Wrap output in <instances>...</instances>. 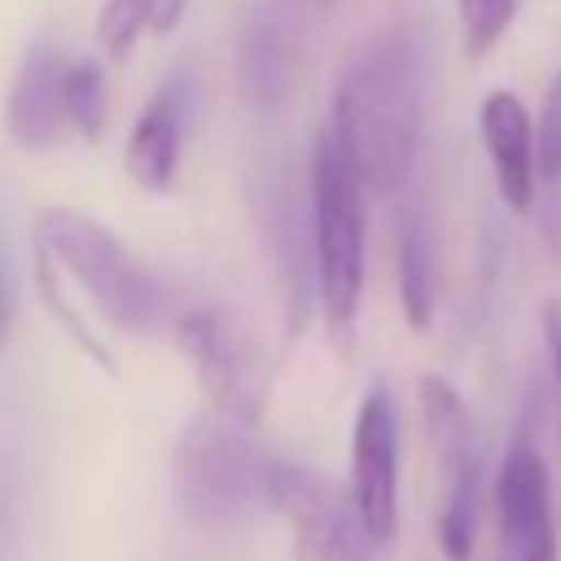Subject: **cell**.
Segmentation results:
<instances>
[{
    "instance_id": "1",
    "label": "cell",
    "mask_w": 561,
    "mask_h": 561,
    "mask_svg": "<svg viewBox=\"0 0 561 561\" xmlns=\"http://www.w3.org/2000/svg\"><path fill=\"white\" fill-rule=\"evenodd\" d=\"M421 39L408 22H390L346 57L329 101V131L368 193H399L421 149Z\"/></svg>"
},
{
    "instance_id": "17",
    "label": "cell",
    "mask_w": 561,
    "mask_h": 561,
    "mask_svg": "<svg viewBox=\"0 0 561 561\" xmlns=\"http://www.w3.org/2000/svg\"><path fill=\"white\" fill-rule=\"evenodd\" d=\"M35 289H39L44 307L57 316V324L70 333V342H75V346H79V351H83L92 364H101L105 373H114V355H110V351L96 342V333H92V329L79 320V311H75V307L61 298V289H57V276H53V254H48L44 245H35Z\"/></svg>"
},
{
    "instance_id": "4",
    "label": "cell",
    "mask_w": 561,
    "mask_h": 561,
    "mask_svg": "<svg viewBox=\"0 0 561 561\" xmlns=\"http://www.w3.org/2000/svg\"><path fill=\"white\" fill-rule=\"evenodd\" d=\"M35 245H44L53 263L92 294V307L114 329L153 333L167 320V294L158 276L145 272L101 219L70 206H53L35 219Z\"/></svg>"
},
{
    "instance_id": "11",
    "label": "cell",
    "mask_w": 561,
    "mask_h": 561,
    "mask_svg": "<svg viewBox=\"0 0 561 561\" xmlns=\"http://www.w3.org/2000/svg\"><path fill=\"white\" fill-rule=\"evenodd\" d=\"M184 114H188V96L180 83L158 88L149 96V105L140 110V118L127 136V149H123V167L136 188L167 193L175 184V167H180V149H184Z\"/></svg>"
},
{
    "instance_id": "23",
    "label": "cell",
    "mask_w": 561,
    "mask_h": 561,
    "mask_svg": "<svg viewBox=\"0 0 561 561\" xmlns=\"http://www.w3.org/2000/svg\"><path fill=\"white\" fill-rule=\"evenodd\" d=\"M9 324H13V294H9V272H4V259H0V355L9 346Z\"/></svg>"
},
{
    "instance_id": "14",
    "label": "cell",
    "mask_w": 561,
    "mask_h": 561,
    "mask_svg": "<svg viewBox=\"0 0 561 561\" xmlns=\"http://www.w3.org/2000/svg\"><path fill=\"white\" fill-rule=\"evenodd\" d=\"M478 500H482V465L478 460L447 473L443 504H438V517H434V535H438V548L447 552V561H469L473 557Z\"/></svg>"
},
{
    "instance_id": "10",
    "label": "cell",
    "mask_w": 561,
    "mask_h": 561,
    "mask_svg": "<svg viewBox=\"0 0 561 561\" xmlns=\"http://www.w3.org/2000/svg\"><path fill=\"white\" fill-rule=\"evenodd\" d=\"M61 70L66 57H57L53 48H31L9 83L4 96V131L13 145L39 153L61 145L75 127L66 114V88H61Z\"/></svg>"
},
{
    "instance_id": "18",
    "label": "cell",
    "mask_w": 561,
    "mask_h": 561,
    "mask_svg": "<svg viewBox=\"0 0 561 561\" xmlns=\"http://www.w3.org/2000/svg\"><path fill=\"white\" fill-rule=\"evenodd\" d=\"M522 0H456V18H460V44L469 57H482L495 48V39L513 26Z\"/></svg>"
},
{
    "instance_id": "20",
    "label": "cell",
    "mask_w": 561,
    "mask_h": 561,
    "mask_svg": "<svg viewBox=\"0 0 561 561\" xmlns=\"http://www.w3.org/2000/svg\"><path fill=\"white\" fill-rule=\"evenodd\" d=\"M535 131H539V180H557L561 175V75L548 88Z\"/></svg>"
},
{
    "instance_id": "22",
    "label": "cell",
    "mask_w": 561,
    "mask_h": 561,
    "mask_svg": "<svg viewBox=\"0 0 561 561\" xmlns=\"http://www.w3.org/2000/svg\"><path fill=\"white\" fill-rule=\"evenodd\" d=\"M184 9H188V0H149V31H158V35L175 31Z\"/></svg>"
},
{
    "instance_id": "15",
    "label": "cell",
    "mask_w": 561,
    "mask_h": 561,
    "mask_svg": "<svg viewBox=\"0 0 561 561\" xmlns=\"http://www.w3.org/2000/svg\"><path fill=\"white\" fill-rule=\"evenodd\" d=\"M289 61H294V53L272 22H254L241 35V83L254 101H272L285 92Z\"/></svg>"
},
{
    "instance_id": "12",
    "label": "cell",
    "mask_w": 561,
    "mask_h": 561,
    "mask_svg": "<svg viewBox=\"0 0 561 561\" xmlns=\"http://www.w3.org/2000/svg\"><path fill=\"white\" fill-rule=\"evenodd\" d=\"M394 272H399V307L412 333H425L434 324L438 307V276H434V232L421 202L403 206L399 232H394Z\"/></svg>"
},
{
    "instance_id": "9",
    "label": "cell",
    "mask_w": 561,
    "mask_h": 561,
    "mask_svg": "<svg viewBox=\"0 0 561 561\" xmlns=\"http://www.w3.org/2000/svg\"><path fill=\"white\" fill-rule=\"evenodd\" d=\"M478 136H482L500 202L513 215H526L535 206V184H539V131L526 101L508 88L486 92L478 105Z\"/></svg>"
},
{
    "instance_id": "21",
    "label": "cell",
    "mask_w": 561,
    "mask_h": 561,
    "mask_svg": "<svg viewBox=\"0 0 561 561\" xmlns=\"http://www.w3.org/2000/svg\"><path fill=\"white\" fill-rule=\"evenodd\" d=\"M543 342H548L552 377H557V390H561V298H548L543 302Z\"/></svg>"
},
{
    "instance_id": "5",
    "label": "cell",
    "mask_w": 561,
    "mask_h": 561,
    "mask_svg": "<svg viewBox=\"0 0 561 561\" xmlns=\"http://www.w3.org/2000/svg\"><path fill=\"white\" fill-rule=\"evenodd\" d=\"M272 508L289 522L294 561H373L381 548L359 522L351 486L320 469L272 460Z\"/></svg>"
},
{
    "instance_id": "3",
    "label": "cell",
    "mask_w": 561,
    "mask_h": 561,
    "mask_svg": "<svg viewBox=\"0 0 561 561\" xmlns=\"http://www.w3.org/2000/svg\"><path fill=\"white\" fill-rule=\"evenodd\" d=\"M175 508L193 526H237L272 508V456H263L245 425L206 412L193 416L171 456Z\"/></svg>"
},
{
    "instance_id": "6",
    "label": "cell",
    "mask_w": 561,
    "mask_h": 561,
    "mask_svg": "<svg viewBox=\"0 0 561 561\" xmlns=\"http://www.w3.org/2000/svg\"><path fill=\"white\" fill-rule=\"evenodd\" d=\"M175 346L193 364L206 399L215 412L254 425L263 412V377L254 368V355L245 337L232 329V320L219 307H193L175 316Z\"/></svg>"
},
{
    "instance_id": "7",
    "label": "cell",
    "mask_w": 561,
    "mask_h": 561,
    "mask_svg": "<svg viewBox=\"0 0 561 561\" xmlns=\"http://www.w3.org/2000/svg\"><path fill=\"white\" fill-rule=\"evenodd\" d=\"M351 500L377 543L399 530V416L386 386H368L351 425Z\"/></svg>"
},
{
    "instance_id": "13",
    "label": "cell",
    "mask_w": 561,
    "mask_h": 561,
    "mask_svg": "<svg viewBox=\"0 0 561 561\" xmlns=\"http://www.w3.org/2000/svg\"><path fill=\"white\" fill-rule=\"evenodd\" d=\"M421 416H425V434H430V447H434L443 478L478 460L469 403L447 377H438V373L421 377Z\"/></svg>"
},
{
    "instance_id": "19",
    "label": "cell",
    "mask_w": 561,
    "mask_h": 561,
    "mask_svg": "<svg viewBox=\"0 0 561 561\" xmlns=\"http://www.w3.org/2000/svg\"><path fill=\"white\" fill-rule=\"evenodd\" d=\"M140 31H149V0H105L96 13V44L110 61H127Z\"/></svg>"
},
{
    "instance_id": "16",
    "label": "cell",
    "mask_w": 561,
    "mask_h": 561,
    "mask_svg": "<svg viewBox=\"0 0 561 561\" xmlns=\"http://www.w3.org/2000/svg\"><path fill=\"white\" fill-rule=\"evenodd\" d=\"M61 88H66V114L70 127L96 145L105 136V118H110V88H105V70L96 57H75L61 70Z\"/></svg>"
},
{
    "instance_id": "2",
    "label": "cell",
    "mask_w": 561,
    "mask_h": 561,
    "mask_svg": "<svg viewBox=\"0 0 561 561\" xmlns=\"http://www.w3.org/2000/svg\"><path fill=\"white\" fill-rule=\"evenodd\" d=\"M364 180L346 162L337 136L329 123L316 136L311 149V280H316V302L324 316L329 337L351 342L359 298H364V241H368V219H364Z\"/></svg>"
},
{
    "instance_id": "8",
    "label": "cell",
    "mask_w": 561,
    "mask_h": 561,
    "mask_svg": "<svg viewBox=\"0 0 561 561\" xmlns=\"http://www.w3.org/2000/svg\"><path fill=\"white\" fill-rule=\"evenodd\" d=\"M495 513L504 561H557V522H552V482L543 456L517 438L495 473Z\"/></svg>"
}]
</instances>
